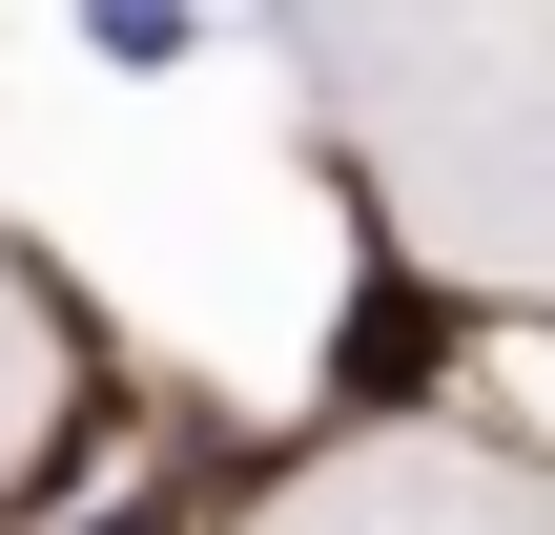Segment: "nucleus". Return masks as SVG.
I'll use <instances>...</instances> for the list:
<instances>
[{"instance_id": "obj_1", "label": "nucleus", "mask_w": 555, "mask_h": 535, "mask_svg": "<svg viewBox=\"0 0 555 535\" xmlns=\"http://www.w3.org/2000/svg\"><path fill=\"white\" fill-rule=\"evenodd\" d=\"M82 41H103V62H124V82H165V62H185V41H206V21H185V0H82Z\"/></svg>"}]
</instances>
